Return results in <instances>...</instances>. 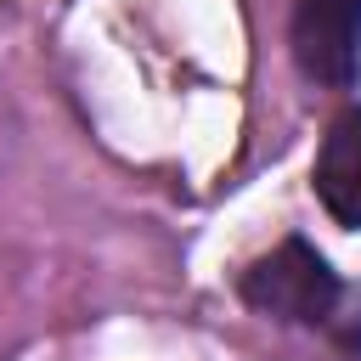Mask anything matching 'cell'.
I'll return each instance as SVG.
<instances>
[{"mask_svg": "<svg viewBox=\"0 0 361 361\" xmlns=\"http://www.w3.org/2000/svg\"><path fill=\"white\" fill-rule=\"evenodd\" d=\"M243 299L254 310H265V316L327 327L338 316V305H344V282L305 237H288L282 248H271L265 259H254L243 271Z\"/></svg>", "mask_w": 361, "mask_h": 361, "instance_id": "cell-1", "label": "cell"}, {"mask_svg": "<svg viewBox=\"0 0 361 361\" xmlns=\"http://www.w3.org/2000/svg\"><path fill=\"white\" fill-rule=\"evenodd\" d=\"M293 56L305 79L350 90L361 79V0H299Z\"/></svg>", "mask_w": 361, "mask_h": 361, "instance_id": "cell-2", "label": "cell"}, {"mask_svg": "<svg viewBox=\"0 0 361 361\" xmlns=\"http://www.w3.org/2000/svg\"><path fill=\"white\" fill-rule=\"evenodd\" d=\"M310 186H316L322 209H327L338 226L361 231V107H344V113L327 124Z\"/></svg>", "mask_w": 361, "mask_h": 361, "instance_id": "cell-3", "label": "cell"}]
</instances>
